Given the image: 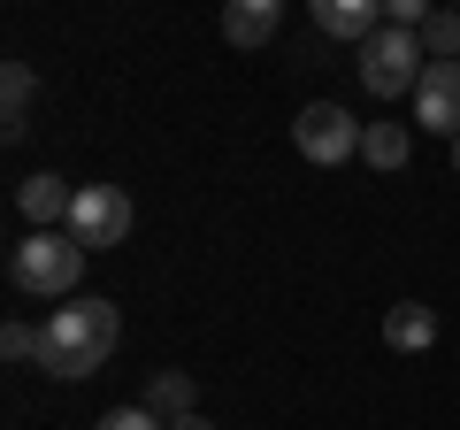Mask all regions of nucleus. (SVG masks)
Wrapping results in <instances>:
<instances>
[{
  "label": "nucleus",
  "instance_id": "nucleus-11",
  "mask_svg": "<svg viewBox=\"0 0 460 430\" xmlns=\"http://www.w3.org/2000/svg\"><path fill=\"white\" fill-rule=\"evenodd\" d=\"M0 93H8V123H0V131L23 139V131H31V93H39L31 62H8V69H0Z\"/></svg>",
  "mask_w": 460,
  "mask_h": 430
},
{
  "label": "nucleus",
  "instance_id": "nucleus-7",
  "mask_svg": "<svg viewBox=\"0 0 460 430\" xmlns=\"http://www.w3.org/2000/svg\"><path fill=\"white\" fill-rule=\"evenodd\" d=\"M307 16L323 39H345V47H361V39L384 31V0H307Z\"/></svg>",
  "mask_w": 460,
  "mask_h": 430
},
{
  "label": "nucleus",
  "instance_id": "nucleus-20",
  "mask_svg": "<svg viewBox=\"0 0 460 430\" xmlns=\"http://www.w3.org/2000/svg\"><path fill=\"white\" fill-rule=\"evenodd\" d=\"M453 8H460V0H453Z\"/></svg>",
  "mask_w": 460,
  "mask_h": 430
},
{
  "label": "nucleus",
  "instance_id": "nucleus-1",
  "mask_svg": "<svg viewBox=\"0 0 460 430\" xmlns=\"http://www.w3.org/2000/svg\"><path fill=\"white\" fill-rule=\"evenodd\" d=\"M115 338H123V315L108 308V300H69V308L47 315V331H39V369L62 384L93 377V369H108Z\"/></svg>",
  "mask_w": 460,
  "mask_h": 430
},
{
  "label": "nucleus",
  "instance_id": "nucleus-13",
  "mask_svg": "<svg viewBox=\"0 0 460 430\" xmlns=\"http://www.w3.org/2000/svg\"><path fill=\"white\" fill-rule=\"evenodd\" d=\"M361 162L368 169H399L407 162V123H368L361 131Z\"/></svg>",
  "mask_w": 460,
  "mask_h": 430
},
{
  "label": "nucleus",
  "instance_id": "nucleus-2",
  "mask_svg": "<svg viewBox=\"0 0 460 430\" xmlns=\"http://www.w3.org/2000/svg\"><path fill=\"white\" fill-rule=\"evenodd\" d=\"M84 262H93V254L69 231H31L23 246H8V284H16V292H39V300H62V292H77Z\"/></svg>",
  "mask_w": 460,
  "mask_h": 430
},
{
  "label": "nucleus",
  "instance_id": "nucleus-18",
  "mask_svg": "<svg viewBox=\"0 0 460 430\" xmlns=\"http://www.w3.org/2000/svg\"><path fill=\"white\" fill-rule=\"evenodd\" d=\"M169 430H215V423H208V415H177V423H169Z\"/></svg>",
  "mask_w": 460,
  "mask_h": 430
},
{
  "label": "nucleus",
  "instance_id": "nucleus-3",
  "mask_svg": "<svg viewBox=\"0 0 460 430\" xmlns=\"http://www.w3.org/2000/svg\"><path fill=\"white\" fill-rule=\"evenodd\" d=\"M422 31H407V23H384L376 39H361V85L376 100H399V93H414L422 85Z\"/></svg>",
  "mask_w": 460,
  "mask_h": 430
},
{
  "label": "nucleus",
  "instance_id": "nucleus-6",
  "mask_svg": "<svg viewBox=\"0 0 460 430\" xmlns=\"http://www.w3.org/2000/svg\"><path fill=\"white\" fill-rule=\"evenodd\" d=\"M414 123L438 139H460V62H429L414 85Z\"/></svg>",
  "mask_w": 460,
  "mask_h": 430
},
{
  "label": "nucleus",
  "instance_id": "nucleus-10",
  "mask_svg": "<svg viewBox=\"0 0 460 430\" xmlns=\"http://www.w3.org/2000/svg\"><path fill=\"white\" fill-rule=\"evenodd\" d=\"M384 346H392V354H429V346H438V308L399 300V308L384 315Z\"/></svg>",
  "mask_w": 460,
  "mask_h": 430
},
{
  "label": "nucleus",
  "instance_id": "nucleus-17",
  "mask_svg": "<svg viewBox=\"0 0 460 430\" xmlns=\"http://www.w3.org/2000/svg\"><path fill=\"white\" fill-rule=\"evenodd\" d=\"M429 0H384V23H407V31H422Z\"/></svg>",
  "mask_w": 460,
  "mask_h": 430
},
{
  "label": "nucleus",
  "instance_id": "nucleus-5",
  "mask_svg": "<svg viewBox=\"0 0 460 430\" xmlns=\"http://www.w3.org/2000/svg\"><path fill=\"white\" fill-rule=\"evenodd\" d=\"M361 131L368 123H353V108H338V100H314V108L292 116V139H299V154H307L314 169L353 162V154H361Z\"/></svg>",
  "mask_w": 460,
  "mask_h": 430
},
{
  "label": "nucleus",
  "instance_id": "nucleus-16",
  "mask_svg": "<svg viewBox=\"0 0 460 430\" xmlns=\"http://www.w3.org/2000/svg\"><path fill=\"white\" fill-rule=\"evenodd\" d=\"M0 354H8V362H39V331L31 323H8V331H0Z\"/></svg>",
  "mask_w": 460,
  "mask_h": 430
},
{
  "label": "nucleus",
  "instance_id": "nucleus-14",
  "mask_svg": "<svg viewBox=\"0 0 460 430\" xmlns=\"http://www.w3.org/2000/svg\"><path fill=\"white\" fill-rule=\"evenodd\" d=\"M422 54L429 62H460V8H429L422 16Z\"/></svg>",
  "mask_w": 460,
  "mask_h": 430
},
{
  "label": "nucleus",
  "instance_id": "nucleus-8",
  "mask_svg": "<svg viewBox=\"0 0 460 430\" xmlns=\"http://www.w3.org/2000/svg\"><path fill=\"white\" fill-rule=\"evenodd\" d=\"M284 23V0H223V39L238 54H261Z\"/></svg>",
  "mask_w": 460,
  "mask_h": 430
},
{
  "label": "nucleus",
  "instance_id": "nucleus-19",
  "mask_svg": "<svg viewBox=\"0 0 460 430\" xmlns=\"http://www.w3.org/2000/svg\"><path fill=\"white\" fill-rule=\"evenodd\" d=\"M453 169H460V139H453Z\"/></svg>",
  "mask_w": 460,
  "mask_h": 430
},
{
  "label": "nucleus",
  "instance_id": "nucleus-4",
  "mask_svg": "<svg viewBox=\"0 0 460 430\" xmlns=\"http://www.w3.org/2000/svg\"><path fill=\"white\" fill-rule=\"evenodd\" d=\"M62 231L77 238L84 254L123 246V238H131V193H123V184H77V200H69V223H62Z\"/></svg>",
  "mask_w": 460,
  "mask_h": 430
},
{
  "label": "nucleus",
  "instance_id": "nucleus-9",
  "mask_svg": "<svg viewBox=\"0 0 460 430\" xmlns=\"http://www.w3.org/2000/svg\"><path fill=\"white\" fill-rule=\"evenodd\" d=\"M69 200H77V184H62L54 169H39V177L16 184V208H23L31 231H62V223H69Z\"/></svg>",
  "mask_w": 460,
  "mask_h": 430
},
{
  "label": "nucleus",
  "instance_id": "nucleus-15",
  "mask_svg": "<svg viewBox=\"0 0 460 430\" xmlns=\"http://www.w3.org/2000/svg\"><path fill=\"white\" fill-rule=\"evenodd\" d=\"M100 430H169V415H154L146 399H131V408H108V415H100Z\"/></svg>",
  "mask_w": 460,
  "mask_h": 430
},
{
  "label": "nucleus",
  "instance_id": "nucleus-12",
  "mask_svg": "<svg viewBox=\"0 0 460 430\" xmlns=\"http://www.w3.org/2000/svg\"><path fill=\"white\" fill-rule=\"evenodd\" d=\"M146 408H154V415H169V423H177V415H192V377H184V369H154Z\"/></svg>",
  "mask_w": 460,
  "mask_h": 430
}]
</instances>
